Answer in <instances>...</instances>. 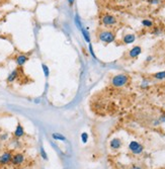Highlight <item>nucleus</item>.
<instances>
[{"instance_id": "f257e3e1", "label": "nucleus", "mask_w": 165, "mask_h": 169, "mask_svg": "<svg viewBox=\"0 0 165 169\" xmlns=\"http://www.w3.org/2000/svg\"><path fill=\"white\" fill-rule=\"evenodd\" d=\"M129 81V76L125 75V74H120L117 75L113 78L111 80V84H113L115 87H123L125 86Z\"/></svg>"}, {"instance_id": "f03ea898", "label": "nucleus", "mask_w": 165, "mask_h": 169, "mask_svg": "<svg viewBox=\"0 0 165 169\" xmlns=\"http://www.w3.org/2000/svg\"><path fill=\"white\" fill-rule=\"evenodd\" d=\"M98 37H99V40L105 44L113 43L116 39L115 33H113V31H102L98 35Z\"/></svg>"}, {"instance_id": "7ed1b4c3", "label": "nucleus", "mask_w": 165, "mask_h": 169, "mask_svg": "<svg viewBox=\"0 0 165 169\" xmlns=\"http://www.w3.org/2000/svg\"><path fill=\"white\" fill-rule=\"evenodd\" d=\"M129 149H130V151L132 152L133 154L138 155V154H141L142 152H143V146H142L140 143L136 142V141H132V142L130 143V145H129Z\"/></svg>"}, {"instance_id": "20e7f679", "label": "nucleus", "mask_w": 165, "mask_h": 169, "mask_svg": "<svg viewBox=\"0 0 165 169\" xmlns=\"http://www.w3.org/2000/svg\"><path fill=\"white\" fill-rule=\"evenodd\" d=\"M101 22L104 25H113L117 24V19L115 16L111 15V14H104L101 18Z\"/></svg>"}, {"instance_id": "39448f33", "label": "nucleus", "mask_w": 165, "mask_h": 169, "mask_svg": "<svg viewBox=\"0 0 165 169\" xmlns=\"http://www.w3.org/2000/svg\"><path fill=\"white\" fill-rule=\"evenodd\" d=\"M24 161V154L22 153H16L14 155H12V159H11V162L13 165H20L22 164Z\"/></svg>"}, {"instance_id": "423d86ee", "label": "nucleus", "mask_w": 165, "mask_h": 169, "mask_svg": "<svg viewBox=\"0 0 165 169\" xmlns=\"http://www.w3.org/2000/svg\"><path fill=\"white\" fill-rule=\"evenodd\" d=\"M12 159V154L10 152H5L0 156V164H7L11 162Z\"/></svg>"}, {"instance_id": "0eeeda50", "label": "nucleus", "mask_w": 165, "mask_h": 169, "mask_svg": "<svg viewBox=\"0 0 165 169\" xmlns=\"http://www.w3.org/2000/svg\"><path fill=\"white\" fill-rule=\"evenodd\" d=\"M27 61H29V57L25 56V55H18L15 59V62L18 66H24Z\"/></svg>"}, {"instance_id": "6e6552de", "label": "nucleus", "mask_w": 165, "mask_h": 169, "mask_svg": "<svg viewBox=\"0 0 165 169\" xmlns=\"http://www.w3.org/2000/svg\"><path fill=\"white\" fill-rule=\"evenodd\" d=\"M142 53V49L141 47H139V46H136V47H134L132 49V50L130 51V53H129V55H130L131 58H136V57H138L139 55H140Z\"/></svg>"}, {"instance_id": "1a4fd4ad", "label": "nucleus", "mask_w": 165, "mask_h": 169, "mask_svg": "<svg viewBox=\"0 0 165 169\" xmlns=\"http://www.w3.org/2000/svg\"><path fill=\"white\" fill-rule=\"evenodd\" d=\"M18 76H19V73H18V70H13L11 73L8 75V77H7V82L8 83H11V82H13V81H15L16 79L18 78Z\"/></svg>"}, {"instance_id": "9d476101", "label": "nucleus", "mask_w": 165, "mask_h": 169, "mask_svg": "<svg viewBox=\"0 0 165 169\" xmlns=\"http://www.w3.org/2000/svg\"><path fill=\"white\" fill-rule=\"evenodd\" d=\"M24 135V128H22V126L20 124H17V127H16L15 131H14V136L16 137V138H20V137H22Z\"/></svg>"}, {"instance_id": "9b49d317", "label": "nucleus", "mask_w": 165, "mask_h": 169, "mask_svg": "<svg viewBox=\"0 0 165 169\" xmlns=\"http://www.w3.org/2000/svg\"><path fill=\"white\" fill-rule=\"evenodd\" d=\"M122 146V142H120V139L116 138V139H113V140L111 141V148L113 150L116 149H118V148Z\"/></svg>"}, {"instance_id": "f8f14e48", "label": "nucleus", "mask_w": 165, "mask_h": 169, "mask_svg": "<svg viewBox=\"0 0 165 169\" xmlns=\"http://www.w3.org/2000/svg\"><path fill=\"white\" fill-rule=\"evenodd\" d=\"M136 37L134 35H126L124 37V43L125 44H132L135 42Z\"/></svg>"}, {"instance_id": "ddd939ff", "label": "nucleus", "mask_w": 165, "mask_h": 169, "mask_svg": "<svg viewBox=\"0 0 165 169\" xmlns=\"http://www.w3.org/2000/svg\"><path fill=\"white\" fill-rule=\"evenodd\" d=\"M81 33H82V35H83V37H84V40H85L88 44H90V35H89V33L87 31V29H84V27L82 26Z\"/></svg>"}, {"instance_id": "4468645a", "label": "nucleus", "mask_w": 165, "mask_h": 169, "mask_svg": "<svg viewBox=\"0 0 165 169\" xmlns=\"http://www.w3.org/2000/svg\"><path fill=\"white\" fill-rule=\"evenodd\" d=\"M53 139L54 140H59V141H66V138H65L64 136H63L62 134H59V133H54V134L52 135Z\"/></svg>"}, {"instance_id": "2eb2a0df", "label": "nucleus", "mask_w": 165, "mask_h": 169, "mask_svg": "<svg viewBox=\"0 0 165 169\" xmlns=\"http://www.w3.org/2000/svg\"><path fill=\"white\" fill-rule=\"evenodd\" d=\"M154 78L158 80H162L165 79V71H162V72H158L156 74H154Z\"/></svg>"}, {"instance_id": "dca6fc26", "label": "nucleus", "mask_w": 165, "mask_h": 169, "mask_svg": "<svg viewBox=\"0 0 165 169\" xmlns=\"http://www.w3.org/2000/svg\"><path fill=\"white\" fill-rule=\"evenodd\" d=\"M42 68H43L44 74H45V77L48 78L49 76H50V69H49V67L46 64H42Z\"/></svg>"}, {"instance_id": "f3484780", "label": "nucleus", "mask_w": 165, "mask_h": 169, "mask_svg": "<svg viewBox=\"0 0 165 169\" xmlns=\"http://www.w3.org/2000/svg\"><path fill=\"white\" fill-rule=\"evenodd\" d=\"M142 24L146 27H151L152 25H153V22H152L150 19H144L143 22H142Z\"/></svg>"}, {"instance_id": "a211bd4d", "label": "nucleus", "mask_w": 165, "mask_h": 169, "mask_svg": "<svg viewBox=\"0 0 165 169\" xmlns=\"http://www.w3.org/2000/svg\"><path fill=\"white\" fill-rule=\"evenodd\" d=\"M75 24H76V25H77L78 27H79L80 29H82V25H81V22H80V19H79V16L78 15H76L75 16Z\"/></svg>"}, {"instance_id": "6ab92c4d", "label": "nucleus", "mask_w": 165, "mask_h": 169, "mask_svg": "<svg viewBox=\"0 0 165 169\" xmlns=\"http://www.w3.org/2000/svg\"><path fill=\"white\" fill-rule=\"evenodd\" d=\"M81 140H82V142H83V143L87 142V140H88V135L86 134V133H82V135H81Z\"/></svg>"}, {"instance_id": "aec40b11", "label": "nucleus", "mask_w": 165, "mask_h": 169, "mask_svg": "<svg viewBox=\"0 0 165 169\" xmlns=\"http://www.w3.org/2000/svg\"><path fill=\"white\" fill-rule=\"evenodd\" d=\"M41 155H42V157L44 158L45 160H47L48 159V156H47V154H46V152H45V150L43 149V148H41Z\"/></svg>"}, {"instance_id": "412c9836", "label": "nucleus", "mask_w": 165, "mask_h": 169, "mask_svg": "<svg viewBox=\"0 0 165 169\" xmlns=\"http://www.w3.org/2000/svg\"><path fill=\"white\" fill-rule=\"evenodd\" d=\"M89 51H90V54H91V56L93 57V58H95V55H94V53H93V50H92L91 44H89Z\"/></svg>"}, {"instance_id": "4be33fe9", "label": "nucleus", "mask_w": 165, "mask_h": 169, "mask_svg": "<svg viewBox=\"0 0 165 169\" xmlns=\"http://www.w3.org/2000/svg\"><path fill=\"white\" fill-rule=\"evenodd\" d=\"M149 2L152 4H158L159 3V0H149Z\"/></svg>"}, {"instance_id": "5701e85b", "label": "nucleus", "mask_w": 165, "mask_h": 169, "mask_svg": "<svg viewBox=\"0 0 165 169\" xmlns=\"http://www.w3.org/2000/svg\"><path fill=\"white\" fill-rule=\"evenodd\" d=\"M74 2H75V0H68V3H69V5H70V6L73 5Z\"/></svg>"}, {"instance_id": "b1692460", "label": "nucleus", "mask_w": 165, "mask_h": 169, "mask_svg": "<svg viewBox=\"0 0 165 169\" xmlns=\"http://www.w3.org/2000/svg\"><path fill=\"white\" fill-rule=\"evenodd\" d=\"M160 121H161V122H165V115H162V117H161V119H160Z\"/></svg>"}, {"instance_id": "393cba45", "label": "nucleus", "mask_w": 165, "mask_h": 169, "mask_svg": "<svg viewBox=\"0 0 165 169\" xmlns=\"http://www.w3.org/2000/svg\"><path fill=\"white\" fill-rule=\"evenodd\" d=\"M132 169H142L140 166H133Z\"/></svg>"}]
</instances>
